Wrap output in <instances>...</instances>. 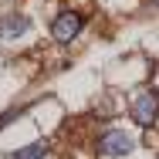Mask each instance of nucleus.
Here are the masks:
<instances>
[{"instance_id": "obj_1", "label": "nucleus", "mask_w": 159, "mask_h": 159, "mask_svg": "<svg viewBox=\"0 0 159 159\" xmlns=\"http://www.w3.org/2000/svg\"><path fill=\"white\" fill-rule=\"evenodd\" d=\"M135 149V135H129L125 129H108L98 135V152L108 159H119V156H129Z\"/></svg>"}, {"instance_id": "obj_2", "label": "nucleus", "mask_w": 159, "mask_h": 159, "mask_svg": "<svg viewBox=\"0 0 159 159\" xmlns=\"http://www.w3.org/2000/svg\"><path fill=\"white\" fill-rule=\"evenodd\" d=\"M81 31V17L75 14V10H61L54 20H51V37L58 41V44H68V41H75Z\"/></svg>"}, {"instance_id": "obj_3", "label": "nucleus", "mask_w": 159, "mask_h": 159, "mask_svg": "<svg viewBox=\"0 0 159 159\" xmlns=\"http://www.w3.org/2000/svg\"><path fill=\"white\" fill-rule=\"evenodd\" d=\"M132 119L139 125H152L159 119V95L156 92H142V95L132 102Z\"/></svg>"}, {"instance_id": "obj_4", "label": "nucleus", "mask_w": 159, "mask_h": 159, "mask_svg": "<svg viewBox=\"0 0 159 159\" xmlns=\"http://www.w3.org/2000/svg\"><path fill=\"white\" fill-rule=\"evenodd\" d=\"M27 31V20L20 14H10V17H0V41H14Z\"/></svg>"}, {"instance_id": "obj_5", "label": "nucleus", "mask_w": 159, "mask_h": 159, "mask_svg": "<svg viewBox=\"0 0 159 159\" xmlns=\"http://www.w3.org/2000/svg\"><path fill=\"white\" fill-rule=\"evenodd\" d=\"M44 152H48V142L41 139V142H31V146H20L10 159H44Z\"/></svg>"}]
</instances>
